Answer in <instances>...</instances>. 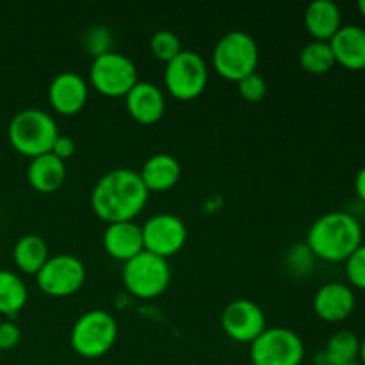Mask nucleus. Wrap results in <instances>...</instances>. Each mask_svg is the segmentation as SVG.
<instances>
[{"mask_svg": "<svg viewBox=\"0 0 365 365\" xmlns=\"http://www.w3.org/2000/svg\"><path fill=\"white\" fill-rule=\"evenodd\" d=\"M148 189L139 171L116 168L96 180L91 191V207L100 220L109 223L134 221L148 202Z\"/></svg>", "mask_w": 365, "mask_h": 365, "instance_id": "obj_1", "label": "nucleus"}, {"mask_svg": "<svg viewBox=\"0 0 365 365\" xmlns=\"http://www.w3.org/2000/svg\"><path fill=\"white\" fill-rule=\"evenodd\" d=\"M362 225L353 214L331 210L310 225L305 245L317 259L327 262H346L362 245Z\"/></svg>", "mask_w": 365, "mask_h": 365, "instance_id": "obj_2", "label": "nucleus"}, {"mask_svg": "<svg viewBox=\"0 0 365 365\" xmlns=\"http://www.w3.org/2000/svg\"><path fill=\"white\" fill-rule=\"evenodd\" d=\"M59 135L57 121L52 114L41 109H24L18 110L9 121L7 127V138L11 146L21 155L38 157L48 153L52 150Z\"/></svg>", "mask_w": 365, "mask_h": 365, "instance_id": "obj_3", "label": "nucleus"}, {"mask_svg": "<svg viewBox=\"0 0 365 365\" xmlns=\"http://www.w3.org/2000/svg\"><path fill=\"white\" fill-rule=\"evenodd\" d=\"M214 70L228 81L239 82L253 73L259 64V46L252 34L245 31H228L220 38L212 53Z\"/></svg>", "mask_w": 365, "mask_h": 365, "instance_id": "obj_4", "label": "nucleus"}, {"mask_svg": "<svg viewBox=\"0 0 365 365\" xmlns=\"http://www.w3.org/2000/svg\"><path fill=\"white\" fill-rule=\"evenodd\" d=\"M118 339V323L107 310L95 309L75 321L70 334L71 348L84 359L103 356Z\"/></svg>", "mask_w": 365, "mask_h": 365, "instance_id": "obj_5", "label": "nucleus"}, {"mask_svg": "<svg viewBox=\"0 0 365 365\" xmlns=\"http://www.w3.org/2000/svg\"><path fill=\"white\" fill-rule=\"evenodd\" d=\"M123 284L138 298H155L163 294L171 280L170 262L164 257L143 250L123 262Z\"/></svg>", "mask_w": 365, "mask_h": 365, "instance_id": "obj_6", "label": "nucleus"}, {"mask_svg": "<svg viewBox=\"0 0 365 365\" xmlns=\"http://www.w3.org/2000/svg\"><path fill=\"white\" fill-rule=\"evenodd\" d=\"M253 365H302L305 359L303 339L285 327H267L252 342Z\"/></svg>", "mask_w": 365, "mask_h": 365, "instance_id": "obj_7", "label": "nucleus"}, {"mask_svg": "<svg viewBox=\"0 0 365 365\" xmlns=\"http://www.w3.org/2000/svg\"><path fill=\"white\" fill-rule=\"evenodd\" d=\"M93 88L107 96H125L139 82L138 68L130 57L120 52H107L95 57L89 68Z\"/></svg>", "mask_w": 365, "mask_h": 365, "instance_id": "obj_8", "label": "nucleus"}, {"mask_svg": "<svg viewBox=\"0 0 365 365\" xmlns=\"http://www.w3.org/2000/svg\"><path fill=\"white\" fill-rule=\"evenodd\" d=\"M209 81V68L198 52L182 50L166 64L164 84L171 96L178 100H192L200 96Z\"/></svg>", "mask_w": 365, "mask_h": 365, "instance_id": "obj_9", "label": "nucleus"}, {"mask_svg": "<svg viewBox=\"0 0 365 365\" xmlns=\"http://www.w3.org/2000/svg\"><path fill=\"white\" fill-rule=\"evenodd\" d=\"M86 266L78 257L70 253L48 257L45 266L36 274L38 287L45 294L63 298L71 296L84 285Z\"/></svg>", "mask_w": 365, "mask_h": 365, "instance_id": "obj_10", "label": "nucleus"}, {"mask_svg": "<svg viewBox=\"0 0 365 365\" xmlns=\"http://www.w3.org/2000/svg\"><path fill=\"white\" fill-rule=\"evenodd\" d=\"M145 250L155 255L168 257L180 252L187 241V228L178 216L170 212H159L141 225Z\"/></svg>", "mask_w": 365, "mask_h": 365, "instance_id": "obj_11", "label": "nucleus"}, {"mask_svg": "<svg viewBox=\"0 0 365 365\" xmlns=\"http://www.w3.org/2000/svg\"><path fill=\"white\" fill-rule=\"evenodd\" d=\"M221 327L225 334L237 342L252 344L267 328L266 314L252 299H234L221 314Z\"/></svg>", "mask_w": 365, "mask_h": 365, "instance_id": "obj_12", "label": "nucleus"}, {"mask_svg": "<svg viewBox=\"0 0 365 365\" xmlns=\"http://www.w3.org/2000/svg\"><path fill=\"white\" fill-rule=\"evenodd\" d=\"M89 96L88 82L77 71H61L48 86V102L59 114H77Z\"/></svg>", "mask_w": 365, "mask_h": 365, "instance_id": "obj_13", "label": "nucleus"}, {"mask_svg": "<svg viewBox=\"0 0 365 365\" xmlns=\"http://www.w3.org/2000/svg\"><path fill=\"white\" fill-rule=\"evenodd\" d=\"M356 305L355 292L349 285L330 282L317 289L314 296V310L327 323H341L353 314Z\"/></svg>", "mask_w": 365, "mask_h": 365, "instance_id": "obj_14", "label": "nucleus"}, {"mask_svg": "<svg viewBox=\"0 0 365 365\" xmlns=\"http://www.w3.org/2000/svg\"><path fill=\"white\" fill-rule=\"evenodd\" d=\"M125 106L135 121L145 125L157 123L166 110V98L159 86L148 81H139L125 95Z\"/></svg>", "mask_w": 365, "mask_h": 365, "instance_id": "obj_15", "label": "nucleus"}, {"mask_svg": "<svg viewBox=\"0 0 365 365\" xmlns=\"http://www.w3.org/2000/svg\"><path fill=\"white\" fill-rule=\"evenodd\" d=\"M102 242L106 252L121 262H127L145 250L141 227L134 221L109 223L103 232Z\"/></svg>", "mask_w": 365, "mask_h": 365, "instance_id": "obj_16", "label": "nucleus"}, {"mask_svg": "<svg viewBox=\"0 0 365 365\" xmlns=\"http://www.w3.org/2000/svg\"><path fill=\"white\" fill-rule=\"evenodd\" d=\"M335 63L348 70L365 68V29L359 25H342L337 34L330 39Z\"/></svg>", "mask_w": 365, "mask_h": 365, "instance_id": "obj_17", "label": "nucleus"}, {"mask_svg": "<svg viewBox=\"0 0 365 365\" xmlns=\"http://www.w3.org/2000/svg\"><path fill=\"white\" fill-rule=\"evenodd\" d=\"M182 166L177 157L171 153H153L145 160L139 177L148 192H163L175 187L180 180Z\"/></svg>", "mask_w": 365, "mask_h": 365, "instance_id": "obj_18", "label": "nucleus"}, {"mask_svg": "<svg viewBox=\"0 0 365 365\" xmlns=\"http://www.w3.org/2000/svg\"><path fill=\"white\" fill-rule=\"evenodd\" d=\"M305 27L316 41H330L342 27L341 9L331 0H314L307 6Z\"/></svg>", "mask_w": 365, "mask_h": 365, "instance_id": "obj_19", "label": "nucleus"}, {"mask_svg": "<svg viewBox=\"0 0 365 365\" xmlns=\"http://www.w3.org/2000/svg\"><path fill=\"white\" fill-rule=\"evenodd\" d=\"M27 180L39 192H53L66 180V163L52 152L32 157L27 168Z\"/></svg>", "mask_w": 365, "mask_h": 365, "instance_id": "obj_20", "label": "nucleus"}, {"mask_svg": "<svg viewBox=\"0 0 365 365\" xmlns=\"http://www.w3.org/2000/svg\"><path fill=\"white\" fill-rule=\"evenodd\" d=\"M48 246H46L45 239L41 235L27 234L21 235L13 248V259L14 264L20 271L27 274H38V271L45 266L48 260Z\"/></svg>", "mask_w": 365, "mask_h": 365, "instance_id": "obj_21", "label": "nucleus"}, {"mask_svg": "<svg viewBox=\"0 0 365 365\" xmlns=\"http://www.w3.org/2000/svg\"><path fill=\"white\" fill-rule=\"evenodd\" d=\"M360 339L349 330H339L328 339L327 348L317 355L319 365H346L359 360Z\"/></svg>", "mask_w": 365, "mask_h": 365, "instance_id": "obj_22", "label": "nucleus"}, {"mask_svg": "<svg viewBox=\"0 0 365 365\" xmlns=\"http://www.w3.org/2000/svg\"><path fill=\"white\" fill-rule=\"evenodd\" d=\"M27 285L16 273L0 269V314L14 316L27 303Z\"/></svg>", "mask_w": 365, "mask_h": 365, "instance_id": "obj_23", "label": "nucleus"}, {"mask_svg": "<svg viewBox=\"0 0 365 365\" xmlns=\"http://www.w3.org/2000/svg\"><path fill=\"white\" fill-rule=\"evenodd\" d=\"M299 64L312 75H323L335 66V57L328 41H310L299 53Z\"/></svg>", "mask_w": 365, "mask_h": 365, "instance_id": "obj_24", "label": "nucleus"}, {"mask_svg": "<svg viewBox=\"0 0 365 365\" xmlns=\"http://www.w3.org/2000/svg\"><path fill=\"white\" fill-rule=\"evenodd\" d=\"M150 50H152L157 59L168 64L184 48H182L180 38L175 32L168 31V29H160V31L153 32L152 39H150Z\"/></svg>", "mask_w": 365, "mask_h": 365, "instance_id": "obj_25", "label": "nucleus"}, {"mask_svg": "<svg viewBox=\"0 0 365 365\" xmlns=\"http://www.w3.org/2000/svg\"><path fill=\"white\" fill-rule=\"evenodd\" d=\"M110 41H113V34L106 25H95L84 34V45L93 56V59L102 56V53L110 52Z\"/></svg>", "mask_w": 365, "mask_h": 365, "instance_id": "obj_26", "label": "nucleus"}, {"mask_svg": "<svg viewBox=\"0 0 365 365\" xmlns=\"http://www.w3.org/2000/svg\"><path fill=\"white\" fill-rule=\"evenodd\" d=\"M239 95L246 100V102H260L264 100V96L267 95V82L262 75H259L257 71L246 75L241 81L237 82Z\"/></svg>", "mask_w": 365, "mask_h": 365, "instance_id": "obj_27", "label": "nucleus"}, {"mask_svg": "<svg viewBox=\"0 0 365 365\" xmlns=\"http://www.w3.org/2000/svg\"><path fill=\"white\" fill-rule=\"evenodd\" d=\"M346 277L353 287L365 291V245L359 246L346 260Z\"/></svg>", "mask_w": 365, "mask_h": 365, "instance_id": "obj_28", "label": "nucleus"}, {"mask_svg": "<svg viewBox=\"0 0 365 365\" xmlns=\"http://www.w3.org/2000/svg\"><path fill=\"white\" fill-rule=\"evenodd\" d=\"M21 339L20 327L13 321H2L0 323V351L16 348Z\"/></svg>", "mask_w": 365, "mask_h": 365, "instance_id": "obj_29", "label": "nucleus"}, {"mask_svg": "<svg viewBox=\"0 0 365 365\" xmlns=\"http://www.w3.org/2000/svg\"><path fill=\"white\" fill-rule=\"evenodd\" d=\"M314 262V253L310 252L307 245L294 246L289 253V264L294 271H309Z\"/></svg>", "mask_w": 365, "mask_h": 365, "instance_id": "obj_30", "label": "nucleus"}, {"mask_svg": "<svg viewBox=\"0 0 365 365\" xmlns=\"http://www.w3.org/2000/svg\"><path fill=\"white\" fill-rule=\"evenodd\" d=\"M75 150H77V146H75L73 139H71L70 135L59 134L50 152H52L57 159H61L63 163H66L68 159H71V157H73Z\"/></svg>", "mask_w": 365, "mask_h": 365, "instance_id": "obj_31", "label": "nucleus"}, {"mask_svg": "<svg viewBox=\"0 0 365 365\" xmlns=\"http://www.w3.org/2000/svg\"><path fill=\"white\" fill-rule=\"evenodd\" d=\"M355 191L356 196L360 198V202L365 203V166L360 168L359 173L355 177Z\"/></svg>", "mask_w": 365, "mask_h": 365, "instance_id": "obj_32", "label": "nucleus"}, {"mask_svg": "<svg viewBox=\"0 0 365 365\" xmlns=\"http://www.w3.org/2000/svg\"><path fill=\"white\" fill-rule=\"evenodd\" d=\"M359 359L360 362L365 365V339L364 341H360V353H359Z\"/></svg>", "mask_w": 365, "mask_h": 365, "instance_id": "obj_33", "label": "nucleus"}, {"mask_svg": "<svg viewBox=\"0 0 365 365\" xmlns=\"http://www.w3.org/2000/svg\"><path fill=\"white\" fill-rule=\"evenodd\" d=\"M359 9H360V13H362V16L365 18V0H360V2H359Z\"/></svg>", "mask_w": 365, "mask_h": 365, "instance_id": "obj_34", "label": "nucleus"}, {"mask_svg": "<svg viewBox=\"0 0 365 365\" xmlns=\"http://www.w3.org/2000/svg\"><path fill=\"white\" fill-rule=\"evenodd\" d=\"M346 365H364V364L360 362V360H355V362H349V364H346Z\"/></svg>", "mask_w": 365, "mask_h": 365, "instance_id": "obj_35", "label": "nucleus"}, {"mask_svg": "<svg viewBox=\"0 0 365 365\" xmlns=\"http://www.w3.org/2000/svg\"><path fill=\"white\" fill-rule=\"evenodd\" d=\"M242 365H253V364H252V362H250V364H242Z\"/></svg>", "mask_w": 365, "mask_h": 365, "instance_id": "obj_36", "label": "nucleus"}, {"mask_svg": "<svg viewBox=\"0 0 365 365\" xmlns=\"http://www.w3.org/2000/svg\"><path fill=\"white\" fill-rule=\"evenodd\" d=\"M0 353H2V351H0Z\"/></svg>", "mask_w": 365, "mask_h": 365, "instance_id": "obj_37", "label": "nucleus"}]
</instances>
